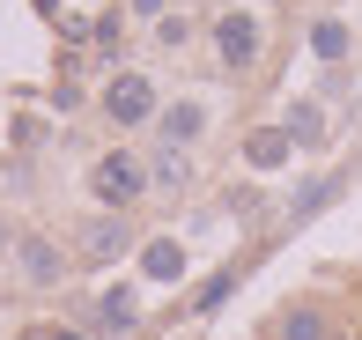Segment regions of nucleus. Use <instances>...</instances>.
<instances>
[{"mask_svg": "<svg viewBox=\"0 0 362 340\" xmlns=\"http://www.w3.org/2000/svg\"><path fill=\"white\" fill-rule=\"evenodd\" d=\"M288 156H296L288 126H252V134H244V163H252V170H281Z\"/></svg>", "mask_w": 362, "mask_h": 340, "instance_id": "nucleus-4", "label": "nucleus"}, {"mask_svg": "<svg viewBox=\"0 0 362 340\" xmlns=\"http://www.w3.org/2000/svg\"><path fill=\"white\" fill-rule=\"evenodd\" d=\"M288 141H296V148H318V141H325V111L318 104H296L288 111Z\"/></svg>", "mask_w": 362, "mask_h": 340, "instance_id": "nucleus-7", "label": "nucleus"}, {"mask_svg": "<svg viewBox=\"0 0 362 340\" xmlns=\"http://www.w3.org/2000/svg\"><path fill=\"white\" fill-rule=\"evenodd\" d=\"M104 111L119 126H141V119H156V82L148 74H119V82L104 89Z\"/></svg>", "mask_w": 362, "mask_h": 340, "instance_id": "nucleus-2", "label": "nucleus"}, {"mask_svg": "<svg viewBox=\"0 0 362 340\" xmlns=\"http://www.w3.org/2000/svg\"><path fill=\"white\" fill-rule=\"evenodd\" d=\"M281 340H325V326L310 311H296V318H281Z\"/></svg>", "mask_w": 362, "mask_h": 340, "instance_id": "nucleus-11", "label": "nucleus"}, {"mask_svg": "<svg viewBox=\"0 0 362 340\" xmlns=\"http://www.w3.org/2000/svg\"><path fill=\"white\" fill-rule=\"evenodd\" d=\"M156 177H163V185H177V177H185V148H163V156H156Z\"/></svg>", "mask_w": 362, "mask_h": 340, "instance_id": "nucleus-14", "label": "nucleus"}, {"mask_svg": "<svg viewBox=\"0 0 362 340\" xmlns=\"http://www.w3.org/2000/svg\"><path fill=\"white\" fill-rule=\"evenodd\" d=\"M23 274L30 281H59V252L45 245V237H23Z\"/></svg>", "mask_w": 362, "mask_h": 340, "instance_id": "nucleus-9", "label": "nucleus"}, {"mask_svg": "<svg viewBox=\"0 0 362 340\" xmlns=\"http://www.w3.org/2000/svg\"><path fill=\"white\" fill-rule=\"evenodd\" d=\"M59 340H74V333H59Z\"/></svg>", "mask_w": 362, "mask_h": 340, "instance_id": "nucleus-15", "label": "nucleus"}, {"mask_svg": "<svg viewBox=\"0 0 362 340\" xmlns=\"http://www.w3.org/2000/svg\"><path fill=\"white\" fill-rule=\"evenodd\" d=\"M141 185H148L141 156H104V163L89 170V192H96V200H111V207H119V200H134Z\"/></svg>", "mask_w": 362, "mask_h": 340, "instance_id": "nucleus-1", "label": "nucleus"}, {"mask_svg": "<svg viewBox=\"0 0 362 340\" xmlns=\"http://www.w3.org/2000/svg\"><path fill=\"white\" fill-rule=\"evenodd\" d=\"M310 52H318V59H340V52H348V23H318V30H310Z\"/></svg>", "mask_w": 362, "mask_h": 340, "instance_id": "nucleus-10", "label": "nucleus"}, {"mask_svg": "<svg viewBox=\"0 0 362 340\" xmlns=\"http://www.w3.org/2000/svg\"><path fill=\"white\" fill-rule=\"evenodd\" d=\"M141 274H148V281H177V274H185V252H177L170 237H156V245L141 252Z\"/></svg>", "mask_w": 362, "mask_h": 340, "instance_id": "nucleus-6", "label": "nucleus"}, {"mask_svg": "<svg viewBox=\"0 0 362 340\" xmlns=\"http://www.w3.org/2000/svg\"><path fill=\"white\" fill-rule=\"evenodd\" d=\"M126 318H134V288H111L104 296V326H126Z\"/></svg>", "mask_w": 362, "mask_h": 340, "instance_id": "nucleus-12", "label": "nucleus"}, {"mask_svg": "<svg viewBox=\"0 0 362 340\" xmlns=\"http://www.w3.org/2000/svg\"><path fill=\"white\" fill-rule=\"evenodd\" d=\"M126 245V222H89V230H81V259H111Z\"/></svg>", "mask_w": 362, "mask_h": 340, "instance_id": "nucleus-8", "label": "nucleus"}, {"mask_svg": "<svg viewBox=\"0 0 362 340\" xmlns=\"http://www.w3.org/2000/svg\"><path fill=\"white\" fill-rule=\"evenodd\" d=\"M333 192H340V185H333V177H325V185H303V200H296V215H318V207H325V200H333Z\"/></svg>", "mask_w": 362, "mask_h": 340, "instance_id": "nucleus-13", "label": "nucleus"}, {"mask_svg": "<svg viewBox=\"0 0 362 340\" xmlns=\"http://www.w3.org/2000/svg\"><path fill=\"white\" fill-rule=\"evenodd\" d=\"M200 126H207V111H200V104H170V111H163V148H185Z\"/></svg>", "mask_w": 362, "mask_h": 340, "instance_id": "nucleus-5", "label": "nucleus"}, {"mask_svg": "<svg viewBox=\"0 0 362 340\" xmlns=\"http://www.w3.org/2000/svg\"><path fill=\"white\" fill-rule=\"evenodd\" d=\"M215 52H222V67H252V59H259V23L244 8L215 23Z\"/></svg>", "mask_w": 362, "mask_h": 340, "instance_id": "nucleus-3", "label": "nucleus"}]
</instances>
